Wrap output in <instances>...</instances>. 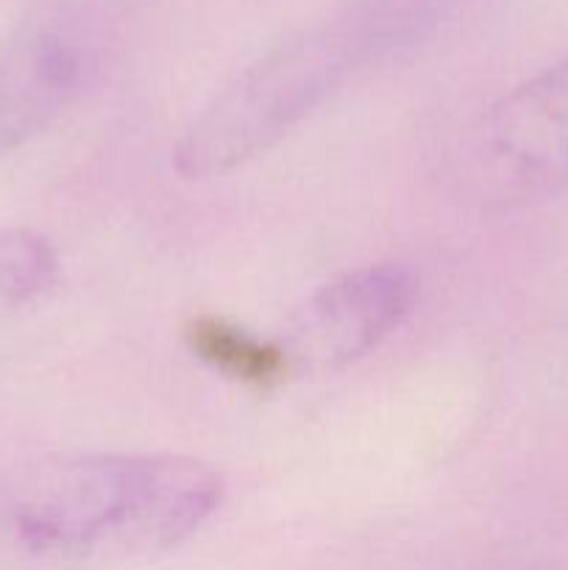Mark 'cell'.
<instances>
[{"label": "cell", "instance_id": "obj_2", "mask_svg": "<svg viewBox=\"0 0 568 570\" xmlns=\"http://www.w3.org/2000/svg\"><path fill=\"white\" fill-rule=\"evenodd\" d=\"M412 0H368L271 45L234 72L173 145L182 178L206 181L282 142L360 67L412 28Z\"/></svg>", "mask_w": 568, "mask_h": 570}, {"label": "cell", "instance_id": "obj_7", "mask_svg": "<svg viewBox=\"0 0 568 570\" xmlns=\"http://www.w3.org/2000/svg\"><path fill=\"white\" fill-rule=\"evenodd\" d=\"M59 278V254L28 228H0V315L42 298Z\"/></svg>", "mask_w": 568, "mask_h": 570}, {"label": "cell", "instance_id": "obj_3", "mask_svg": "<svg viewBox=\"0 0 568 570\" xmlns=\"http://www.w3.org/2000/svg\"><path fill=\"white\" fill-rule=\"evenodd\" d=\"M98 59V6L59 0L0 48V159L48 128Z\"/></svg>", "mask_w": 568, "mask_h": 570}, {"label": "cell", "instance_id": "obj_5", "mask_svg": "<svg viewBox=\"0 0 568 570\" xmlns=\"http://www.w3.org/2000/svg\"><path fill=\"white\" fill-rule=\"evenodd\" d=\"M479 150L507 193L568 189V53L490 106Z\"/></svg>", "mask_w": 568, "mask_h": 570}, {"label": "cell", "instance_id": "obj_4", "mask_svg": "<svg viewBox=\"0 0 568 570\" xmlns=\"http://www.w3.org/2000/svg\"><path fill=\"white\" fill-rule=\"evenodd\" d=\"M421 278L404 262L362 265L306 295L278 337L295 376L349 367L382 345L418 304Z\"/></svg>", "mask_w": 568, "mask_h": 570}, {"label": "cell", "instance_id": "obj_1", "mask_svg": "<svg viewBox=\"0 0 568 570\" xmlns=\"http://www.w3.org/2000/svg\"><path fill=\"white\" fill-rule=\"evenodd\" d=\"M226 482L176 454H72L0 482V549L42 570H106L176 549L221 510Z\"/></svg>", "mask_w": 568, "mask_h": 570}, {"label": "cell", "instance_id": "obj_6", "mask_svg": "<svg viewBox=\"0 0 568 570\" xmlns=\"http://www.w3.org/2000/svg\"><path fill=\"white\" fill-rule=\"evenodd\" d=\"M187 343L198 360L245 387L273 390L284 379L293 376L278 340L254 337L223 317H195L187 326Z\"/></svg>", "mask_w": 568, "mask_h": 570}]
</instances>
